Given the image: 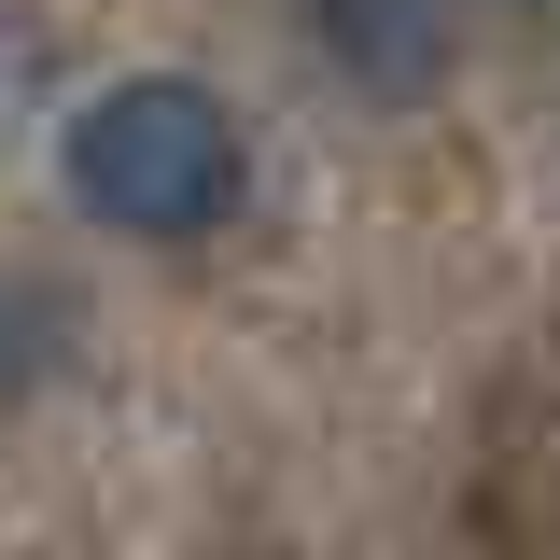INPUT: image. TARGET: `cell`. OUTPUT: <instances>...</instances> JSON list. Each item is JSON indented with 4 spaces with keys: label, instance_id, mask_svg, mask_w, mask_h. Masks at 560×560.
I'll return each mask as SVG.
<instances>
[{
    "label": "cell",
    "instance_id": "obj_1",
    "mask_svg": "<svg viewBox=\"0 0 560 560\" xmlns=\"http://www.w3.org/2000/svg\"><path fill=\"white\" fill-rule=\"evenodd\" d=\"M57 183L84 224H113V238H154V253H183L210 238L238 183H253V154H238V113L210 98L197 70H127V84H98L57 140Z\"/></svg>",
    "mask_w": 560,
    "mask_h": 560
},
{
    "label": "cell",
    "instance_id": "obj_2",
    "mask_svg": "<svg viewBox=\"0 0 560 560\" xmlns=\"http://www.w3.org/2000/svg\"><path fill=\"white\" fill-rule=\"evenodd\" d=\"M308 43L350 98H434L448 57H463V0H308Z\"/></svg>",
    "mask_w": 560,
    "mask_h": 560
},
{
    "label": "cell",
    "instance_id": "obj_3",
    "mask_svg": "<svg viewBox=\"0 0 560 560\" xmlns=\"http://www.w3.org/2000/svg\"><path fill=\"white\" fill-rule=\"evenodd\" d=\"M28 84H43V43H28V14H0V113H14Z\"/></svg>",
    "mask_w": 560,
    "mask_h": 560
},
{
    "label": "cell",
    "instance_id": "obj_4",
    "mask_svg": "<svg viewBox=\"0 0 560 560\" xmlns=\"http://www.w3.org/2000/svg\"><path fill=\"white\" fill-rule=\"evenodd\" d=\"M504 14H547V0H504Z\"/></svg>",
    "mask_w": 560,
    "mask_h": 560
}]
</instances>
